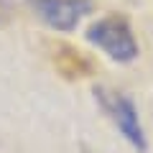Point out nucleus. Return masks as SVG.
Returning a JSON list of instances; mask_svg holds the SVG:
<instances>
[{
    "label": "nucleus",
    "mask_w": 153,
    "mask_h": 153,
    "mask_svg": "<svg viewBox=\"0 0 153 153\" xmlns=\"http://www.w3.org/2000/svg\"><path fill=\"white\" fill-rule=\"evenodd\" d=\"M97 94H100L102 107L107 110V115L117 125L120 135L138 153H148V138H146V130L140 125V117H138V110L133 105V100H128L125 94H117V92H105V89H100Z\"/></svg>",
    "instance_id": "f03ea898"
},
{
    "label": "nucleus",
    "mask_w": 153,
    "mask_h": 153,
    "mask_svg": "<svg viewBox=\"0 0 153 153\" xmlns=\"http://www.w3.org/2000/svg\"><path fill=\"white\" fill-rule=\"evenodd\" d=\"M28 5L33 8L46 26L56 28V31H74L76 23L82 21L87 13H92V3L89 0H28Z\"/></svg>",
    "instance_id": "7ed1b4c3"
},
{
    "label": "nucleus",
    "mask_w": 153,
    "mask_h": 153,
    "mask_svg": "<svg viewBox=\"0 0 153 153\" xmlns=\"http://www.w3.org/2000/svg\"><path fill=\"white\" fill-rule=\"evenodd\" d=\"M3 13H5V0H0V18H3Z\"/></svg>",
    "instance_id": "20e7f679"
},
{
    "label": "nucleus",
    "mask_w": 153,
    "mask_h": 153,
    "mask_svg": "<svg viewBox=\"0 0 153 153\" xmlns=\"http://www.w3.org/2000/svg\"><path fill=\"white\" fill-rule=\"evenodd\" d=\"M87 41L97 49H102L112 61L128 64L138 56V41L133 36L125 18H102L87 28Z\"/></svg>",
    "instance_id": "f257e3e1"
}]
</instances>
